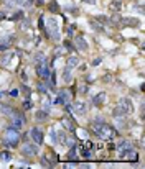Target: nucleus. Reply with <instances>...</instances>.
Masks as SVG:
<instances>
[{
    "label": "nucleus",
    "mask_w": 145,
    "mask_h": 169,
    "mask_svg": "<svg viewBox=\"0 0 145 169\" xmlns=\"http://www.w3.org/2000/svg\"><path fill=\"white\" fill-rule=\"evenodd\" d=\"M13 58V53H8V54H5L3 56V59H2V66H8V62H10V59Z\"/></svg>",
    "instance_id": "nucleus-29"
},
{
    "label": "nucleus",
    "mask_w": 145,
    "mask_h": 169,
    "mask_svg": "<svg viewBox=\"0 0 145 169\" xmlns=\"http://www.w3.org/2000/svg\"><path fill=\"white\" fill-rule=\"evenodd\" d=\"M0 97H3V92L2 91H0Z\"/></svg>",
    "instance_id": "nucleus-46"
},
{
    "label": "nucleus",
    "mask_w": 145,
    "mask_h": 169,
    "mask_svg": "<svg viewBox=\"0 0 145 169\" xmlns=\"http://www.w3.org/2000/svg\"><path fill=\"white\" fill-rule=\"evenodd\" d=\"M46 81H43V82H38V92L40 94H46V91H48V87H46Z\"/></svg>",
    "instance_id": "nucleus-24"
},
{
    "label": "nucleus",
    "mask_w": 145,
    "mask_h": 169,
    "mask_svg": "<svg viewBox=\"0 0 145 169\" xmlns=\"http://www.w3.org/2000/svg\"><path fill=\"white\" fill-rule=\"evenodd\" d=\"M74 43H76V48L79 51H87V43H86V40L83 38V36H76V40H74Z\"/></svg>",
    "instance_id": "nucleus-13"
},
{
    "label": "nucleus",
    "mask_w": 145,
    "mask_h": 169,
    "mask_svg": "<svg viewBox=\"0 0 145 169\" xmlns=\"http://www.w3.org/2000/svg\"><path fill=\"white\" fill-rule=\"evenodd\" d=\"M35 117H36V120H46V118H48V112L41 108L40 112H36V115H35Z\"/></svg>",
    "instance_id": "nucleus-22"
},
{
    "label": "nucleus",
    "mask_w": 145,
    "mask_h": 169,
    "mask_svg": "<svg viewBox=\"0 0 145 169\" xmlns=\"http://www.w3.org/2000/svg\"><path fill=\"white\" fill-rule=\"evenodd\" d=\"M18 141H20V133H18L17 128L10 126V128L5 130V136H3L2 143L7 145V146H17Z\"/></svg>",
    "instance_id": "nucleus-2"
},
{
    "label": "nucleus",
    "mask_w": 145,
    "mask_h": 169,
    "mask_svg": "<svg viewBox=\"0 0 145 169\" xmlns=\"http://www.w3.org/2000/svg\"><path fill=\"white\" fill-rule=\"evenodd\" d=\"M63 81L68 84V82H71L73 81V74H71V67H68L66 66L64 67V71H63Z\"/></svg>",
    "instance_id": "nucleus-16"
},
{
    "label": "nucleus",
    "mask_w": 145,
    "mask_h": 169,
    "mask_svg": "<svg viewBox=\"0 0 145 169\" xmlns=\"http://www.w3.org/2000/svg\"><path fill=\"white\" fill-rule=\"evenodd\" d=\"M58 104H64V105H68L69 102H71V94H69L68 91H61L58 94Z\"/></svg>",
    "instance_id": "nucleus-12"
},
{
    "label": "nucleus",
    "mask_w": 145,
    "mask_h": 169,
    "mask_svg": "<svg viewBox=\"0 0 145 169\" xmlns=\"http://www.w3.org/2000/svg\"><path fill=\"white\" fill-rule=\"evenodd\" d=\"M81 156H83V158H91L92 153L89 151V149H81Z\"/></svg>",
    "instance_id": "nucleus-33"
},
{
    "label": "nucleus",
    "mask_w": 145,
    "mask_h": 169,
    "mask_svg": "<svg viewBox=\"0 0 145 169\" xmlns=\"http://www.w3.org/2000/svg\"><path fill=\"white\" fill-rule=\"evenodd\" d=\"M50 138H51V143H58V131H54V128L50 130Z\"/></svg>",
    "instance_id": "nucleus-25"
},
{
    "label": "nucleus",
    "mask_w": 145,
    "mask_h": 169,
    "mask_svg": "<svg viewBox=\"0 0 145 169\" xmlns=\"http://www.w3.org/2000/svg\"><path fill=\"white\" fill-rule=\"evenodd\" d=\"M101 64V59H96V61H92V66H99Z\"/></svg>",
    "instance_id": "nucleus-41"
},
{
    "label": "nucleus",
    "mask_w": 145,
    "mask_h": 169,
    "mask_svg": "<svg viewBox=\"0 0 145 169\" xmlns=\"http://www.w3.org/2000/svg\"><path fill=\"white\" fill-rule=\"evenodd\" d=\"M92 128H94V135L97 138H101V140H112V138L116 136L114 128L110 125H107V123H104L101 118L92 122Z\"/></svg>",
    "instance_id": "nucleus-1"
},
{
    "label": "nucleus",
    "mask_w": 145,
    "mask_h": 169,
    "mask_svg": "<svg viewBox=\"0 0 145 169\" xmlns=\"http://www.w3.org/2000/svg\"><path fill=\"white\" fill-rule=\"evenodd\" d=\"M66 107H68V110H71V112H74V113H77V115H86V112H87V105L84 102H81V100L73 102V104H68Z\"/></svg>",
    "instance_id": "nucleus-4"
},
{
    "label": "nucleus",
    "mask_w": 145,
    "mask_h": 169,
    "mask_svg": "<svg viewBox=\"0 0 145 169\" xmlns=\"http://www.w3.org/2000/svg\"><path fill=\"white\" fill-rule=\"evenodd\" d=\"M61 125L64 126L66 130L68 131H76V122H74V120L69 117V115H66V117H63V120H61Z\"/></svg>",
    "instance_id": "nucleus-8"
},
{
    "label": "nucleus",
    "mask_w": 145,
    "mask_h": 169,
    "mask_svg": "<svg viewBox=\"0 0 145 169\" xmlns=\"http://www.w3.org/2000/svg\"><path fill=\"white\" fill-rule=\"evenodd\" d=\"M27 2H28V3H30V5H31V2H33V0H27Z\"/></svg>",
    "instance_id": "nucleus-45"
},
{
    "label": "nucleus",
    "mask_w": 145,
    "mask_h": 169,
    "mask_svg": "<svg viewBox=\"0 0 145 169\" xmlns=\"http://www.w3.org/2000/svg\"><path fill=\"white\" fill-rule=\"evenodd\" d=\"M89 25H91V28L96 30L97 33H104V26H102L101 23H97L96 20H89Z\"/></svg>",
    "instance_id": "nucleus-18"
},
{
    "label": "nucleus",
    "mask_w": 145,
    "mask_h": 169,
    "mask_svg": "<svg viewBox=\"0 0 145 169\" xmlns=\"http://www.w3.org/2000/svg\"><path fill=\"white\" fill-rule=\"evenodd\" d=\"M63 48H64V49H68V51H73V44H71V43H69V41H68V40H66V41H64V44H63Z\"/></svg>",
    "instance_id": "nucleus-34"
},
{
    "label": "nucleus",
    "mask_w": 145,
    "mask_h": 169,
    "mask_svg": "<svg viewBox=\"0 0 145 169\" xmlns=\"http://www.w3.org/2000/svg\"><path fill=\"white\" fill-rule=\"evenodd\" d=\"M10 95H12V97H17V95H18V91H17V89H13V91H10Z\"/></svg>",
    "instance_id": "nucleus-39"
},
{
    "label": "nucleus",
    "mask_w": 145,
    "mask_h": 169,
    "mask_svg": "<svg viewBox=\"0 0 145 169\" xmlns=\"http://www.w3.org/2000/svg\"><path fill=\"white\" fill-rule=\"evenodd\" d=\"M21 91L25 92V95H27V99H30V89L27 87V85H21Z\"/></svg>",
    "instance_id": "nucleus-36"
},
{
    "label": "nucleus",
    "mask_w": 145,
    "mask_h": 169,
    "mask_svg": "<svg viewBox=\"0 0 145 169\" xmlns=\"http://www.w3.org/2000/svg\"><path fill=\"white\" fill-rule=\"evenodd\" d=\"M31 105H33V104L30 102V100H25V102H23V107H25V108H31Z\"/></svg>",
    "instance_id": "nucleus-37"
},
{
    "label": "nucleus",
    "mask_w": 145,
    "mask_h": 169,
    "mask_svg": "<svg viewBox=\"0 0 145 169\" xmlns=\"http://www.w3.org/2000/svg\"><path fill=\"white\" fill-rule=\"evenodd\" d=\"M48 10H50L51 13H59V5L56 0H51L50 3H48Z\"/></svg>",
    "instance_id": "nucleus-19"
},
{
    "label": "nucleus",
    "mask_w": 145,
    "mask_h": 169,
    "mask_svg": "<svg viewBox=\"0 0 145 169\" xmlns=\"http://www.w3.org/2000/svg\"><path fill=\"white\" fill-rule=\"evenodd\" d=\"M3 18H5V12H2V10H0V21H2Z\"/></svg>",
    "instance_id": "nucleus-43"
},
{
    "label": "nucleus",
    "mask_w": 145,
    "mask_h": 169,
    "mask_svg": "<svg viewBox=\"0 0 145 169\" xmlns=\"http://www.w3.org/2000/svg\"><path fill=\"white\" fill-rule=\"evenodd\" d=\"M10 117H12V126L13 128H21V126L25 125V117L23 115H20V113H17V112H12V115H10Z\"/></svg>",
    "instance_id": "nucleus-6"
},
{
    "label": "nucleus",
    "mask_w": 145,
    "mask_h": 169,
    "mask_svg": "<svg viewBox=\"0 0 145 169\" xmlns=\"http://www.w3.org/2000/svg\"><path fill=\"white\" fill-rule=\"evenodd\" d=\"M77 64H79V59H77L76 56H69V58L66 59V66L71 67V69H73V67H76Z\"/></svg>",
    "instance_id": "nucleus-17"
},
{
    "label": "nucleus",
    "mask_w": 145,
    "mask_h": 169,
    "mask_svg": "<svg viewBox=\"0 0 145 169\" xmlns=\"http://www.w3.org/2000/svg\"><path fill=\"white\" fill-rule=\"evenodd\" d=\"M119 155H120V158H124L125 155H127V151H130L132 149V143L130 141H127V140H124V141H120V145H119Z\"/></svg>",
    "instance_id": "nucleus-11"
},
{
    "label": "nucleus",
    "mask_w": 145,
    "mask_h": 169,
    "mask_svg": "<svg viewBox=\"0 0 145 169\" xmlns=\"http://www.w3.org/2000/svg\"><path fill=\"white\" fill-rule=\"evenodd\" d=\"M122 25L124 26H139L140 21L137 20V18H122Z\"/></svg>",
    "instance_id": "nucleus-15"
},
{
    "label": "nucleus",
    "mask_w": 145,
    "mask_h": 169,
    "mask_svg": "<svg viewBox=\"0 0 145 169\" xmlns=\"http://www.w3.org/2000/svg\"><path fill=\"white\" fill-rule=\"evenodd\" d=\"M38 26H40V30H43V31H44V18H43V15H41V17H40L38 18Z\"/></svg>",
    "instance_id": "nucleus-35"
},
{
    "label": "nucleus",
    "mask_w": 145,
    "mask_h": 169,
    "mask_svg": "<svg viewBox=\"0 0 145 169\" xmlns=\"http://www.w3.org/2000/svg\"><path fill=\"white\" fill-rule=\"evenodd\" d=\"M120 7H122L120 0H116V2H112V3H110V8H112L114 12H119V10H120Z\"/></svg>",
    "instance_id": "nucleus-30"
},
{
    "label": "nucleus",
    "mask_w": 145,
    "mask_h": 169,
    "mask_svg": "<svg viewBox=\"0 0 145 169\" xmlns=\"http://www.w3.org/2000/svg\"><path fill=\"white\" fill-rule=\"evenodd\" d=\"M21 155L23 156H28V158H33L38 155V148L35 145H30V143H25L23 148H21Z\"/></svg>",
    "instance_id": "nucleus-7"
},
{
    "label": "nucleus",
    "mask_w": 145,
    "mask_h": 169,
    "mask_svg": "<svg viewBox=\"0 0 145 169\" xmlns=\"http://www.w3.org/2000/svg\"><path fill=\"white\" fill-rule=\"evenodd\" d=\"M116 125L119 126V128H124L127 123H125V118L124 117H116Z\"/></svg>",
    "instance_id": "nucleus-28"
},
{
    "label": "nucleus",
    "mask_w": 145,
    "mask_h": 169,
    "mask_svg": "<svg viewBox=\"0 0 145 169\" xmlns=\"http://www.w3.org/2000/svg\"><path fill=\"white\" fill-rule=\"evenodd\" d=\"M125 115H127V113L124 112V108H120L119 105L114 108V117H125Z\"/></svg>",
    "instance_id": "nucleus-23"
},
{
    "label": "nucleus",
    "mask_w": 145,
    "mask_h": 169,
    "mask_svg": "<svg viewBox=\"0 0 145 169\" xmlns=\"http://www.w3.org/2000/svg\"><path fill=\"white\" fill-rule=\"evenodd\" d=\"M30 138H33V141H35L36 145H41L44 136H43V131L38 128V126H33L31 130H30Z\"/></svg>",
    "instance_id": "nucleus-5"
},
{
    "label": "nucleus",
    "mask_w": 145,
    "mask_h": 169,
    "mask_svg": "<svg viewBox=\"0 0 145 169\" xmlns=\"http://www.w3.org/2000/svg\"><path fill=\"white\" fill-rule=\"evenodd\" d=\"M84 146H86V148L89 149V148H92V146H94V145H92L91 141H86V143H84Z\"/></svg>",
    "instance_id": "nucleus-40"
},
{
    "label": "nucleus",
    "mask_w": 145,
    "mask_h": 169,
    "mask_svg": "<svg viewBox=\"0 0 145 169\" xmlns=\"http://www.w3.org/2000/svg\"><path fill=\"white\" fill-rule=\"evenodd\" d=\"M30 26H31V23H30L28 18H21V23H20V30H21V31H27Z\"/></svg>",
    "instance_id": "nucleus-21"
},
{
    "label": "nucleus",
    "mask_w": 145,
    "mask_h": 169,
    "mask_svg": "<svg viewBox=\"0 0 145 169\" xmlns=\"http://www.w3.org/2000/svg\"><path fill=\"white\" fill-rule=\"evenodd\" d=\"M119 107L124 108V112H125L127 115L133 112V104H132L130 99H120V102H119Z\"/></svg>",
    "instance_id": "nucleus-10"
},
{
    "label": "nucleus",
    "mask_w": 145,
    "mask_h": 169,
    "mask_svg": "<svg viewBox=\"0 0 145 169\" xmlns=\"http://www.w3.org/2000/svg\"><path fill=\"white\" fill-rule=\"evenodd\" d=\"M104 102H106V92H99L97 95L92 99V104H94L96 107H101Z\"/></svg>",
    "instance_id": "nucleus-14"
},
{
    "label": "nucleus",
    "mask_w": 145,
    "mask_h": 169,
    "mask_svg": "<svg viewBox=\"0 0 145 169\" xmlns=\"http://www.w3.org/2000/svg\"><path fill=\"white\" fill-rule=\"evenodd\" d=\"M13 40H15V36H13V35H5V36H3V38L0 40V51L8 49V48L12 46Z\"/></svg>",
    "instance_id": "nucleus-9"
},
{
    "label": "nucleus",
    "mask_w": 145,
    "mask_h": 169,
    "mask_svg": "<svg viewBox=\"0 0 145 169\" xmlns=\"http://www.w3.org/2000/svg\"><path fill=\"white\" fill-rule=\"evenodd\" d=\"M0 110H2L3 115H12V107H8V105H0Z\"/></svg>",
    "instance_id": "nucleus-26"
},
{
    "label": "nucleus",
    "mask_w": 145,
    "mask_h": 169,
    "mask_svg": "<svg viewBox=\"0 0 145 169\" xmlns=\"http://www.w3.org/2000/svg\"><path fill=\"white\" fill-rule=\"evenodd\" d=\"M94 20L97 21V23H102V25H110V18L104 17V15H99V17H96Z\"/></svg>",
    "instance_id": "nucleus-20"
},
{
    "label": "nucleus",
    "mask_w": 145,
    "mask_h": 169,
    "mask_svg": "<svg viewBox=\"0 0 145 169\" xmlns=\"http://www.w3.org/2000/svg\"><path fill=\"white\" fill-rule=\"evenodd\" d=\"M44 31L48 33V36H51L54 41L59 40V25L56 18H48L46 20V26H44Z\"/></svg>",
    "instance_id": "nucleus-3"
},
{
    "label": "nucleus",
    "mask_w": 145,
    "mask_h": 169,
    "mask_svg": "<svg viewBox=\"0 0 145 169\" xmlns=\"http://www.w3.org/2000/svg\"><path fill=\"white\" fill-rule=\"evenodd\" d=\"M74 31H76V25H69L68 26V36H73Z\"/></svg>",
    "instance_id": "nucleus-32"
},
{
    "label": "nucleus",
    "mask_w": 145,
    "mask_h": 169,
    "mask_svg": "<svg viewBox=\"0 0 145 169\" xmlns=\"http://www.w3.org/2000/svg\"><path fill=\"white\" fill-rule=\"evenodd\" d=\"M83 2H86V3H91V5H94V3H96V0H83Z\"/></svg>",
    "instance_id": "nucleus-44"
},
{
    "label": "nucleus",
    "mask_w": 145,
    "mask_h": 169,
    "mask_svg": "<svg viewBox=\"0 0 145 169\" xmlns=\"http://www.w3.org/2000/svg\"><path fill=\"white\" fill-rule=\"evenodd\" d=\"M2 158H3V159H10V155H8V153H3Z\"/></svg>",
    "instance_id": "nucleus-42"
},
{
    "label": "nucleus",
    "mask_w": 145,
    "mask_h": 169,
    "mask_svg": "<svg viewBox=\"0 0 145 169\" xmlns=\"http://www.w3.org/2000/svg\"><path fill=\"white\" fill-rule=\"evenodd\" d=\"M76 156H77V149L71 146V149H69V153L66 155V158H68V159H76Z\"/></svg>",
    "instance_id": "nucleus-27"
},
{
    "label": "nucleus",
    "mask_w": 145,
    "mask_h": 169,
    "mask_svg": "<svg viewBox=\"0 0 145 169\" xmlns=\"http://www.w3.org/2000/svg\"><path fill=\"white\" fill-rule=\"evenodd\" d=\"M20 18H23V13H21V12H15L13 17H12V20L13 21H20Z\"/></svg>",
    "instance_id": "nucleus-31"
},
{
    "label": "nucleus",
    "mask_w": 145,
    "mask_h": 169,
    "mask_svg": "<svg viewBox=\"0 0 145 169\" xmlns=\"http://www.w3.org/2000/svg\"><path fill=\"white\" fill-rule=\"evenodd\" d=\"M79 92H81V94H86V92H87V85H81V87H79Z\"/></svg>",
    "instance_id": "nucleus-38"
}]
</instances>
